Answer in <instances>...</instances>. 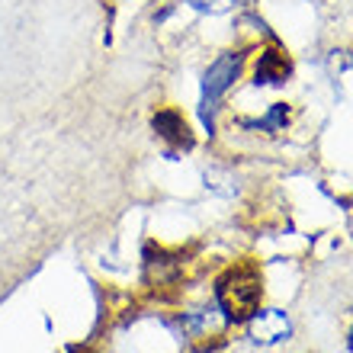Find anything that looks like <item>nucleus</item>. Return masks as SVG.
Here are the masks:
<instances>
[{
	"label": "nucleus",
	"instance_id": "1",
	"mask_svg": "<svg viewBox=\"0 0 353 353\" xmlns=\"http://www.w3.org/2000/svg\"><path fill=\"white\" fill-rule=\"evenodd\" d=\"M215 296H219L225 321H241V318L257 312V302H261V279H257V273L248 267L232 270V273L219 283Z\"/></svg>",
	"mask_w": 353,
	"mask_h": 353
},
{
	"label": "nucleus",
	"instance_id": "2",
	"mask_svg": "<svg viewBox=\"0 0 353 353\" xmlns=\"http://www.w3.org/2000/svg\"><path fill=\"white\" fill-rule=\"evenodd\" d=\"M241 65H244V55L241 52H225L212 61V68L205 71L203 77V100H199V112H203V122L205 129L212 132L215 125V110H219V100H222L228 87L238 81L241 74Z\"/></svg>",
	"mask_w": 353,
	"mask_h": 353
},
{
	"label": "nucleus",
	"instance_id": "3",
	"mask_svg": "<svg viewBox=\"0 0 353 353\" xmlns=\"http://www.w3.org/2000/svg\"><path fill=\"white\" fill-rule=\"evenodd\" d=\"M248 331L257 344H279L292 334V325L289 318L279 312V308H257L251 318H248Z\"/></svg>",
	"mask_w": 353,
	"mask_h": 353
},
{
	"label": "nucleus",
	"instance_id": "4",
	"mask_svg": "<svg viewBox=\"0 0 353 353\" xmlns=\"http://www.w3.org/2000/svg\"><path fill=\"white\" fill-rule=\"evenodd\" d=\"M154 129L161 132V139L174 141V145H183V148H190V145H193L190 125H186V119L176 110H161L158 116H154Z\"/></svg>",
	"mask_w": 353,
	"mask_h": 353
},
{
	"label": "nucleus",
	"instance_id": "5",
	"mask_svg": "<svg viewBox=\"0 0 353 353\" xmlns=\"http://www.w3.org/2000/svg\"><path fill=\"white\" fill-rule=\"evenodd\" d=\"M289 77V58L279 52H263L257 65V84H283Z\"/></svg>",
	"mask_w": 353,
	"mask_h": 353
},
{
	"label": "nucleus",
	"instance_id": "6",
	"mask_svg": "<svg viewBox=\"0 0 353 353\" xmlns=\"http://www.w3.org/2000/svg\"><path fill=\"white\" fill-rule=\"evenodd\" d=\"M286 119H289L286 103H273L267 116H263L261 122H254V125H257V129H273V132H279V129H286Z\"/></svg>",
	"mask_w": 353,
	"mask_h": 353
},
{
	"label": "nucleus",
	"instance_id": "7",
	"mask_svg": "<svg viewBox=\"0 0 353 353\" xmlns=\"http://www.w3.org/2000/svg\"><path fill=\"white\" fill-rule=\"evenodd\" d=\"M199 13H225V10H232L234 7V0H190Z\"/></svg>",
	"mask_w": 353,
	"mask_h": 353
},
{
	"label": "nucleus",
	"instance_id": "8",
	"mask_svg": "<svg viewBox=\"0 0 353 353\" xmlns=\"http://www.w3.org/2000/svg\"><path fill=\"white\" fill-rule=\"evenodd\" d=\"M350 350H353V331H350Z\"/></svg>",
	"mask_w": 353,
	"mask_h": 353
}]
</instances>
